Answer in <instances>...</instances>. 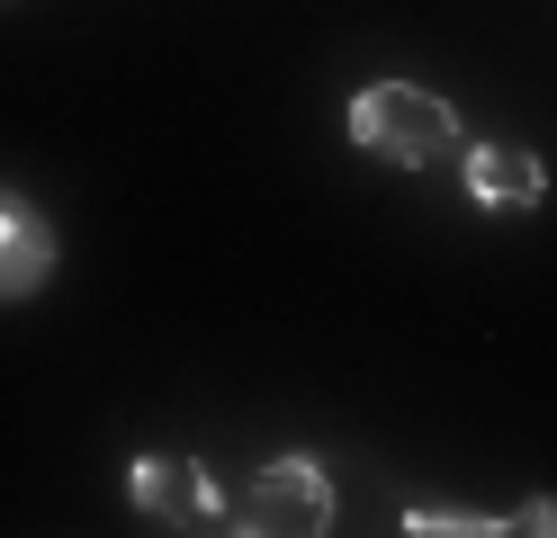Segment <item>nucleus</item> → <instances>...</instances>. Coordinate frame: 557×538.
Instances as JSON below:
<instances>
[{
    "label": "nucleus",
    "mask_w": 557,
    "mask_h": 538,
    "mask_svg": "<svg viewBox=\"0 0 557 538\" xmlns=\"http://www.w3.org/2000/svg\"><path fill=\"white\" fill-rule=\"evenodd\" d=\"M351 143H369L377 162H441L459 153V108L423 82H369L351 99Z\"/></svg>",
    "instance_id": "f257e3e1"
},
{
    "label": "nucleus",
    "mask_w": 557,
    "mask_h": 538,
    "mask_svg": "<svg viewBox=\"0 0 557 538\" xmlns=\"http://www.w3.org/2000/svg\"><path fill=\"white\" fill-rule=\"evenodd\" d=\"M126 502H135L145 521H162V529H207V521L225 512V502H216V476H207L198 458H181V449L135 458V466H126ZM216 529H225V521H216Z\"/></svg>",
    "instance_id": "7ed1b4c3"
},
{
    "label": "nucleus",
    "mask_w": 557,
    "mask_h": 538,
    "mask_svg": "<svg viewBox=\"0 0 557 538\" xmlns=\"http://www.w3.org/2000/svg\"><path fill=\"white\" fill-rule=\"evenodd\" d=\"M405 529H413V538H485V529H512V521H485V512H423V502H413Z\"/></svg>",
    "instance_id": "423d86ee"
},
{
    "label": "nucleus",
    "mask_w": 557,
    "mask_h": 538,
    "mask_svg": "<svg viewBox=\"0 0 557 538\" xmlns=\"http://www.w3.org/2000/svg\"><path fill=\"white\" fill-rule=\"evenodd\" d=\"M54 278V225L37 198L0 189V305L10 297H37V287Z\"/></svg>",
    "instance_id": "20e7f679"
},
{
    "label": "nucleus",
    "mask_w": 557,
    "mask_h": 538,
    "mask_svg": "<svg viewBox=\"0 0 557 538\" xmlns=\"http://www.w3.org/2000/svg\"><path fill=\"white\" fill-rule=\"evenodd\" d=\"M512 529H540V538H557V502L548 493H531V502H521V521Z\"/></svg>",
    "instance_id": "0eeeda50"
},
{
    "label": "nucleus",
    "mask_w": 557,
    "mask_h": 538,
    "mask_svg": "<svg viewBox=\"0 0 557 538\" xmlns=\"http://www.w3.org/2000/svg\"><path fill=\"white\" fill-rule=\"evenodd\" d=\"M243 538H315L333 529V485H324V466L315 458H270L252 485L234 493V521Z\"/></svg>",
    "instance_id": "f03ea898"
},
{
    "label": "nucleus",
    "mask_w": 557,
    "mask_h": 538,
    "mask_svg": "<svg viewBox=\"0 0 557 538\" xmlns=\"http://www.w3.org/2000/svg\"><path fill=\"white\" fill-rule=\"evenodd\" d=\"M468 198L495 207V215H521V207L548 198V171H540L531 143H476L468 153Z\"/></svg>",
    "instance_id": "39448f33"
}]
</instances>
